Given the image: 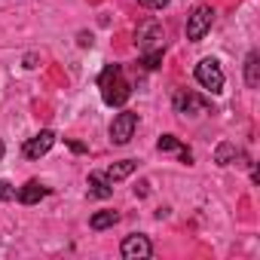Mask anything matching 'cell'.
Returning <instances> with one entry per match:
<instances>
[{"instance_id": "6da1fadb", "label": "cell", "mask_w": 260, "mask_h": 260, "mask_svg": "<svg viewBox=\"0 0 260 260\" xmlns=\"http://www.w3.org/2000/svg\"><path fill=\"white\" fill-rule=\"evenodd\" d=\"M98 89H101V98L107 107H122L128 101V95H132V86L122 77V64H107L98 77Z\"/></svg>"}, {"instance_id": "7a4b0ae2", "label": "cell", "mask_w": 260, "mask_h": 260, "mask_svg": "<svg viewBox=\"0 0 260 260\" xmlns=\"http://www.w3.org/2000/svg\"><path fill=\"white\" fill-rule=\"evenodd\" d=\"M196 83H199L202 89H208L211 95L223 92V71H220L217 58H202V61L196 64Z\"/></svg>"}, {"instance_id": "3957f363", "label": "cell", "mask_w": 260, "mask_h": 260, "mask_svg": "<svg viewBox=\"0 0 260 260\" xmlns=\"http://www.w3.org/2000/svg\"><path fill=\"white\" fill-rule=\"evenodd\" d=\"M162 40H166V31H162V25H159V22H153V19L141 22V25H138V31H135V46H138V52L162 49Z\"/></svg>"}, {"instance_id": "277c9868", "label": "cell", "mask_w": 260, "mask_h": 260, "mask_svg": "<svg viewBox=\"0 0 260 260\" xmlns=\"http://www.w3.org/2000/svg\"><path fill=\"white\" fill-rule=\"evenodd\" d=\"M211 25H214V10H211V7H196V10L187 16V40L199 43V40L211 31Z\"/></svg>"}, {"instance_id": "5b68a950", "label": "cell", "mask_w": 260, "mask_h": 260, "mask_svg": "<svg viewBox=\"0 0 260 260\" xmlns=\"http://www.w3.org/2000/svg\"><path fill=\"white\" fill-rule=\"evenodd\" d=\"M135 128H138V113H132V110L116 113L113 122H110V141L113 144H128L135 135Z\"/></svg>"}, {"instance_id": "8992f818", "label": "cell", "mask_w": 260, "mask_h": 260, "mask_svg": "<svg viewBox=\"0 0 260 260\" xmlns=\"http://www.w3.org/2000/svg\"><path fill=\"white\" fill-rule=\"evenodd\" d=\"M119 254H122L125 260H147V257L153 254V242H150L144 233H132V236L122 239Z\"/></svg>"}, {"instance_id": "52a82bcc", "label": "cell", "mask_w": 260, "mask_h": 260, "mask_svg": "<svg viewBox=\"0 0 260 260\" xmlns=\"http://www.w3.org/2000/svg\"><path fill=\"white\" fill-rule=\"evenodd\" d=\"M52 144H55V132L43 128V132H37L34 138H28V141H25L22 153H25V159H40V156H46V153L52 150Z\"/></svg>"}, {"instance_id": "ba28073f", "label": "cell", "mask_w": 260, "mask_h": 260, "mask_svg": "<svg viewBox=\"0 0 260 260\" xmlns=\"http://www.w3.org/2000/svg\"><path fill=\"white\" fill-rule=\"evenodd\" d=\"M211 104L205 101V98H199V95H193V92H178L175 95V110L181 113V116H196V113H205Z\"/></svg>"}, {"instance_id": "9c48e42d", "label": "cell", "mask_w": 260, "mask_h": 260, "mask_svg": "<svg viewBox=\"0 0 260 260\" xmlns=\"http://www.w3.org/2000/svg\"><path fill=\"white\" fill-rule=\"evenodd\" d=\"M46 193H49V187H43L40 181H28L25 187H19V190H16V199H19L22 205H37Z\"/></svg>"}, {"instance_id": "30bf717a", "label": "cell", "mask_w": 260, "mask_h": 260, "mask_svg": "<svg viewBox=\"0 0 260 260\" xmlns=\"http://www.w3.org/2000/svg\"><path fill=\"white\" fill-rule=\"evenodd\" d=\"M89 196H95V199H110L113 196V184L107 181V175H98V172L89 175Z\"/></svg>"}, {"instance_id": "8fae6325", "label": "cell", "mask_w": 260, "mask_h": 260, "mask_svg": "<svg viewBox=\"0 0 260 260\" xmlns=\"http://www.w3.org/2000/svg\"><path fill=\"white\" fill-rule=\"evenodd\" d=\"M245 83L251 89L260 86V55L257 52H248V58H245Z\"/></svg>"}, {"instance_id": "7c38bea8", "label": "cell", "mask_w": 260, "mask_h": 260, "mask_svg": "<svg viewBox=\"0 0 260 260\" xmlns=\"http://www.w3.org/2000/svg\"><path fill=\"white\" fill-rule=\"evenodd\" d=\"M239 156H242V153H239V147H236V144H230V141L217 144V150H214V162H217V166H233Z\"/></svg>"}, {"instance_id": "4fadbf2b", "label": "cell", "mask_w": 260, "mask_h": 260, "mask_svg": "<svg viewBox=\"0 0 260 260\" xmlns=\"http://www.w3.org/2000/svg\"><path fill=\"white\" fill-rule=\"evenodd\" d=\"M135 172V159H122V162H113L110 169H107V181L113 184V181H122V178H128Z\"/></svg>"}, {"instance_id": "5bb4252c", "label": "cell", "mask_w": 260, "mask_h": 260, "mask_svg": "<svg viewBox=\"0 0 260 260\" xmlns=\"http://www.w3.org/2000/svg\"><path fill=\"white\" fill-rule=\"evenodd\" d=\"M113 223H119V211H95L92 220H89L92 230H107V226H113Z\"/></svg>"}, {"instance_id": "9a60e30c", "label": "cell", "mask_w": 260, "mask_h": 260, "mask_svg": "<svg viewBox=\"0 0 260 260\" xmlns=\"http://www.w3.org/2000/svg\"><path fill=\"white\" fill-rule=\"evenodd\" d=\"M141 64H144L147 71H156V68L162 64V49H150V52H144V55H141Z\"/></svg>"}, {"instance_id": "2e32d148", "label": "cell", "mask_w": 260, "mask_h": 260, "mask_svg": "<svg viewBox=\"0 0 260 260\" xmlns=\"http://www.w3.org/2000/svg\"><path fill=\"white\" fill-rule=\"evenodd\" d=\"M156 147H159V150H162V153H172V150H181V147H184V144H181V141H178V138H175V135H162V138H159V141H156Z\"/></svg>"}, {"instance_id": "e0dca14e", "label": "cell", "mask_w": 260, "mask_h": 260, "mask_svg": "<svg viewBox=\"0 0 260 260\" xmlns=\"http://www.w3.org/2000/svg\"><path fill=\"white\" fill-rule=\"evenodd\" d=\"M0 199H4V202L7 199H16V187L10 181H0Z\"/></svg>"}, {"instance_id": "ac0fdd59", "label": "cell", "mask_w": 260, "mask_h": 260, "mask_svg": "<svg viewBox=\"0 0 260 260\" xmlns=\"http://www.w3.org/2000/svg\"><path fill=\"white\" fill-rule=\"evenodd\" d=\"M141 7H150V10H162V7H169V0H138Z\"/></svg>"}, {"instance_id": "d6986e66", "label": "cell", "mask_w": 260, "mask_h": 260, "mask_svg": "<svg viewBox=\"0 0 260 260\" xmlns=\"http://www.w3.org/2000/svg\"><path fill=\"white\" fill-rule=\"evenodd\" d=\"M80 46H92V34H80Z\"/></svg>"}, {"instance_id": "ffe728a7", "label": "cell", "mask_w": 260, "mask_h": 260, "mask_svg": "<svg viewBox=\"0 0 260 260\" xmlns=\"http://www.w3.org/2000/svg\"><path fill=\"white\" fill-rule=\"evenodd\" d=\"M25 68H37V58L34 55H25Z\"/></svg>"}, {"instance_id": "44dd1931", "label": "cell", "mask_w": 260, "mask_h": 260, "mask_svg": "<svg viewBox=\"0 0 260 260\" xmlns=\"http://www.w3.org/2000/svg\"><path fill=\"white\" fill-rule=\"evenodd\" d=\"M71 150H74V153H83V150H86V147H83V144H80V141H71Z\"/></svg>"}, {"instance_id": "7402d4cb", "label": "cell", "mask_w": 260, "mask_h": 260, "mask_svg": "<svg viewBox=\"0 0 260 260\" xmlns=\"http://www.w3.org/2000/svg\"><path fill=\"white\" fill-rule=\"evenodd\" d=\"M4 150H7V147H4V141H0V159H4Z\"/></svg>"}]
</instances>
